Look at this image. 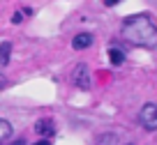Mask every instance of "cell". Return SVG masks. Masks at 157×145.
<instances>
[{"label":"cell","mask_w":157,"mask_h":145,"mask_svg":"<svg viewBox=\"0 0 157 145\" xmlns=\"http://www.w3.org/2000/svg\"><path fill=\"white\" fill-rule=\"evenodd\" d=\"M120 35L125 42L141 48H157V23L148 14L127 16L120 25Z\"/></svg>","instance_id":"1"},{"label":"cell","mask_w":157,"mask_h":145,"mask_svg":"<svg viewBox=\"0 0 157 145\" xmlns=\"http://www.w3.org/2000/svg\"><path fill=\"white\" fill-rule=\"evenodd\" d=\"M139 122L146 131H157V106L155 104H143L139 113Z\"/></svg>","instance_id":"2"},{"label":"cell","mask_w":157,"mask_h":145,"mask_svg":"<svg viewBox=\"0 0 157 145\" xmlns=\"http://www.w3.org/2000/svg\"><path fill=\"white\" fill-rule=\"evenodd\" d=\"M72 78H74V85H76L78 90H88L90 87V74H88V67H86V65H76Z\"/></svg>","instance_id":"3"},{"label":"cell","mask_w":157,"mask_h":145,"mask_svg":"<svg viewBox=\"0 0 157 145\" xmlns=\"http://www.w3.org/2000/svg\"><path fill=\"white\" fill-rule=\"evenodd\" d=\"M35 131H37L39 136H53L56 134V125H53V120H49V117H42V120L35 122Z\"/></svg>","instance_id":"4"},{"label":"cell","mask_w":157,"mask_h":145,"mask_svg":"<svg viewBox=\"0 0 157 145\" xmlns=\"http://www.w3.org/2000/svg\"><path fill=\"white\" fill-rule=\"evenodd\" d=\"M72 46L76 48V51H83V48L93 46V35L90 32H78L76 37L72 39Z\"/></svg>","instance_id":"5"},{"label":"cell","mask_w":157,"mask_h":145,"mask_svg":"<svg viewBox=\"0 0 157 145\" xmlns=\"http://www.w3.org/2000/svg\"><path fill=\"white\" fill-rule=\"evenodd\" d=\"M10 53H12V42H2L0 44V67L10 65Z\"/></svg>","instance_id":"6"},{"label":"cell","mask_w":157,"mask_h":145,"mask_svg":"<svg viewBox=\"0 0 157 145\" xmlns=\"http://www.w3.org/2000/svg\"><path fill=\"white\" fill-rule=\"evenodd\" d=\"M109 60H111V65H123L125 62V53L120 51V48H116V46H111L109 48Z\"/></svg>","instance_id":"7"},{"label":"cell","mask_w":157,"mask_h":145,"mask_svg":"<svg viewBox=\"0 0 157 145\" xmlns=\"http://www.w3.org/2000/svg\"><path fill=\"white\" fill-rule=\"evenodd\" d=\"M95 145H118V136L116 134H99L95 138Z\"/></svg>","instance_id":"8"},{"label":"cell","mask_w":157,"mask_h":145,"mask_svg":"<svg viewBox=\"0 0 157 145\" xmlns=\"http://www.w3.org/2000/svg\"><path fill=\"white\" fill-rule=\"evenodd\" d=\"M12 136V125L7 120H2L0 117V140H5V138H10Z\"/></svg>","instance_id":"9"},{"label":"cell","mask_w":157,"mask_h":145,"mask_svg":"<svg viewBox=\"0 0 157 145\" xmlns=\"http://www.w3.org/2000/svg\"><path fill=\"white\" fill-rule=\"evenodd\" d=\"M21 21H23V14H21V12H16V14L12 16V23H16V25H19Z\"/></svg>","instance_id":"10"},{"label":"cell","mask_w":157,"mask_h":145,"mask_svg":"<svg viewBox=\"0 0 157 145\" xmlns=\"http://www.w3.org/2000/svg\"><path fill=\"white\" fill-rule=\"evenodd\" d=\"M7 85H10V81H7L2 74H0V90H2V87H7Z\"/></svg>","instance_id":"11"},{"label":"cell","mask_w":157,"mask_h":145,"mask_svg":"<svg viewBox=\"0 0 157 145\" xmlns=\"http://www.w3.org/2000/svg\"><path fill=\"white\" fill-rule=\"evenodd\" d=\"M118 2H120V0H104V5H106V7H113V5H118Z\"/></svg>","instance_id":"12"},{"label":"cell","mask_w":157,"mask_h":145,"mask_svg":"<svg viewBox=\"0 0 157 145\" xmlns=\"http://www.w3.org/2000/svg\"><path fill=\"white\" fill-rule=\"evenodd\" d=\"M21 14H28V16H33V7H23V12Z\"/></svg>","instance_id":"13"},{"label":"cell","mask_w":157,"mask_h":145,"mask_svg":"<svg viewBox=\"0 0 157 145\" xmlns=\"http://www.w3.org/2000/svg\"><path fill=\"white\" fill-rule=\"evenodd\" d=\"M35 145H51V143H49V138H44V140H37Z\"/></svg>","instance_id":"14"},{"label":"cell","mask_w":157,"mask_h":145,"mask_svg":"<svg viewBox=\"0 0 157 145\" xmlns=\"http://www.w3.org/2000/svg\"><path fill=\"white\" fill-rule=\"evenodd\" d=\"M12 145H25V140H16V143H12Z\"/></svg>","instance_id":"15"}]
</instances>
